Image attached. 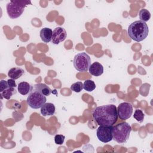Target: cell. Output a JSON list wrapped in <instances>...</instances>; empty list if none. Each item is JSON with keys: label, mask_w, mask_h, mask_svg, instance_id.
Returning <instances> with one entry per match:
<instances>
[{"label": "cell", "mask_w": 153, "mask_h": 153, "mask_svg": "<svg viewBox=\"0 0 153 153\" xmlns=\"http://www.w3.org/2000/svg\"><path fill=\"white\" fill-rule=\"evenodd\" d=\"M93 117L99 126H113L118 120L117 107L113 104L98 106L93 111Z\"/></svg>", "instance_id": "cell-1"}, {"label": "cell", "mask_w": 153, "mask_h": 153, "mask_svg": "<svg viewBox=\"0 0 153 153\" xmlns=\"http://www.w3.org/2000/svg\"><path fill=\"white\" fill-rule=\"evenodd\" d=\"M127 33L131 39L136 42H140L148 36L149 33L148 26L145 22L136 20L128 26Z\"/></svg>", "instance_id": "cell-2"}, {"label": "cell", "mask_w": 153, "mask_h": 153, "mask_svg": "<svg viewBox=\"0 0 153 153\" xmlns=\"http://www.w3.org/2000/svg\"><path fill=\"white\" fill-rule=\"evenodd\" d=\"M131 130L130 125L126 122L120 123L112 126L113 140L118 143H126L129 139Z\"/></svg>", "instance_id": "cell-3"}, {"label": "cell", "mask_w": 153, "mask_h": 153, "mask_svg": "<svg viewBox=\"0 0 153 153\" xmlns=\"http://www.w3.org/2000/svg\"><path fill=\"white\" fill-rule=\"evenodd\" d=\"M29 4H31L30 1H11L7 4L6 8L8 16L12 19L19 17L24 12L25 8Z\"/></svg>", "instance_id": "cell-4"}, {"label": "cell", "mask_w": 153, "mask_h": 153, "mask_svg": "<svg viewBox=\"0 0 153 153\" xmlns=\"http://www.w3.org/2000/svg\"><path fill=\"white\" fill-rule=\"evenodd\" d=\"M26 101L31 108L37 109L41 108L46 103L47 98L46 96L33 87L32 91L29 93Z\"/></svg>", "instance_id": "cell-5"}, {"label": "cell", "mask_w": 153, "mask_h": 153, "mask_svg": "<svg viewBox=\"0 0 153 153\" xmlns=\"http://www.w3.org/2000/svg\"><path fill=\"white\" fill-rule=\"evenodd\" d=\"M73 63L75 69L78 71L87 72L91 65V59L86 53H79L75 56Z\"/></svg>", "instance_id": "cell-6"}, {"label": "cell", "mask_w": 153, "mask_h": 153, "mask_svg": "<svg viewBox=\"0 0 153 153\" xmlns=\"http://www.w3.org/2000/svg\"><path fill=\"white\" fill-rule=\"evenodd\" d=\"M112 126H99L97 129L96 135L98 139L103 143H108L113 139Z\"/></svg>", "instance_id": "cell-7"}, {"label": "cell", "mask_w": 153, "mask_h": 153, "mask_svg": "<svg viewBox=\"0 0 153 153\" xmlns=\"http://www.w3.org/2000/svg\"><path fill=\"white\" fill-rule=\"evenodd\" d=\"M117 109L118 117L121 120L128 119L133 114V106L128 102L121 103Z\"/></svg>", "instance_id": "cell-8"}, {"label": "cell", "mask_w": 153, "mask_h": 153, "mask_svg": "<svg viewBox=\"0 0 153 153\" xmlns=\"http://www.w3.org/2000/svg\"><path fill=\"white\" fill-rule=\"evenodd\" d=\"M66 31L64 28L61 27H56L53 30L51 42L54 44H59L66 39Z\"/></svg>", "instance_id": "cell-9"}, {"label": "cell", "mask_w": 153, "mask_h": 153, "mask_svg": "<svg viewBox=\"0 0 153 153\" xmlns=\"http://www.w3.org/2000/svg\"><path fill=\"white\" fill-rule=\"evenodd\" d=\"M88 71L91 75L95 76H99L103 73V66L99 62H96L90 65Z\"/></svg>", "instance_id": "cell-10"}, {"label": "cell", "mask_w": 153, "mask_h": 153, "mask_svg": "<svg viewBox=\"0 0 153 153\" xmlns=\"http://www.w3.org/2000/svg\"><path fill=\"white\" fill-rule=\"evenodd\" d=\"M55 106L52 103H45L41 108V114L44 116H51L55 113Z\"/></svg>", "instance_id": "cell-11"}, {"label": "cell", "mask_w": 153, "mask_h": 153, "mask_svg": "<svg viewBox=\"0 0 153 153\" xmlns=\"http://www.w3.org/2000/svg\"><path fill=\"white\" fill-rule=\"evenodd\" d=\"M52 35L53 30L48 27L42 28L39 32V36L41 40L45 43H48L51 41Z\"/></svg>", "instance_id": "cell-12"}, {"label": "cell", "mask_w": 153, "mask_h": 153, "mask_svg": "<svg viewBox=\"0 0 153 153\" xmlns=\"http://www.w3.org/2000/svg\"><path fill=\"white\" fill-rule=\"evenodd\" d=\"M17 88L19 93L25 96L29 94L32 91L33 89V86L30 85L28 82L26 81H22L19 83Z\"/></svg>", "instance_id": "cell-13"}, {"label": "cell", "mask_w": 153, "mask_h": 153, "mask_svg": "<svg viewBox=\"0 0 153 153\" xmlns=\"http://www.w3.org/2000/svg\"><path fill=\"white\" fill-rule=\"evenodd\" d=\"M24 70L19 67L11 68L8 72V76L13 79H17L20 78L24 74Z\"/></svg>", "instance_id": "cell-14"}, {"label": "cell", "mask_w": 153, "mask_h": 153, "mask_svg": "<svg viewBox=\"0 0 153 153\" xmlns=\"http://www.w3.org/2000/svg\"><path fill=\"white\" fill-rule=\"evenodd\" d=\"M33 87L35 90L39 91L45 96H50L52 92V90H51V88L44 83L36 84L33 86Z\"/></svg>", "instance_id": "cell-15"}, {"label": "cell", "mask_w": 153, "mask_h": 153, "mask_svg": "<svg viewBox=\"0 0 153 153\" xmlns=\"http://www.w3.org/2000/svg\"><path fill=\"white\" fill-rule=\"evenodd\" d=\"M16 93H17V91L15 87H9L7 89L0 92L1 99H2V98H4L5 99L9 100L12 97V96L16 94Z\"/></svg>", "instance_id": "cell-16"}, {"label": "cell", "mask_w": 153, "mask_h": 153, "mask_svg": "<svg viewBox=\"0 0 153 153\" xmlns=\"http://www.w3.org/2000/svg\"><path fill=\"white\" fill-rule=\"evenodd\" d=\"M139 16L140 18V20L143 21L144 22H148L150 18H151V13L150 12L145 8H142L141 10H140L139 12Z\"/></svg>", "instance_id": "cell-17"}, {"label": "cell", "mask_w": 153, "mask_h": 153, "mask_svg": "<svg viewBox=\"0 0 153 153\" xmlns=\"http://www.w3.org/2000/svg\"><path fill=\"white\" fill-rule=\"evenodd\" d=\"M83 88L87 91H92L96 88L94 82L91 79H87L83 83Z\"/></svg>", "instance_id": "cell-18"}, {"label": "cell", "mask_w": 153, "mask_h": 153, "mask_svg": "<svg viewBox=\"0 0 153 153\" xmlns=\"http://www.w3.org/2000/svg\"><path fill=\"white\" fill-rule=\"evenodd\" d=\"M144 117H145V115L141 109H137L135 110V111L134 112L133 117L136 121H139V123L143 122V121L144 120Z\"/></svg>", "instance_id": "cell-19"}, {"label": "cell", "mask_w": 153, "mask_h": 153, "mask_svg": "<svg viewBox=\"0 0 153 153\" xmlns=\"http://www.w3.org/2000/svg\"><path fill=\"white\" fill-rule=\"evenodd\" d=\"M70 88L74 92L79 93L83 89V84L81 81L76 82L71 85Z\"/></svg>", "instance_id": "cell-20"}, {"label": "cell", "mask_w": 153, "mask_h": 153, "mask_svg": "<svg viewBox=\"0 0 153 153\" xmlns=\"http://www.w3.org/2000/svg\"><path fill=\"white\" fill-rule=\"evenodd\" d=\"M65 136L62 134H56L54 136V142L57 145H62L64 142Z\"/></svg>", "instance_id": "cell-21"}, {"label": "cell", "mask_w": 153, "mask_h": 153, "mask_svg": "<svg viewBox=\"0 0 153 153\" xmlns=\"http://www.w3.org/2000/svg\"><path fill=\"white\" fill-rule=\"evenodd\" d=\"M7 82H8V84L10 87H16L17 85H16V83L15 82V80L13 79H9L7 80Z\"/></svg>", "instance_id": "cell-22"}]
</instances>
